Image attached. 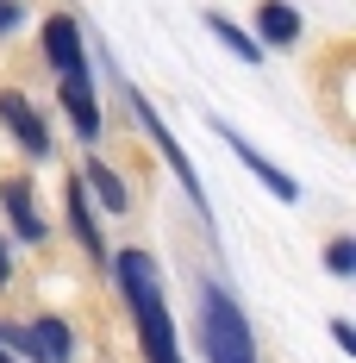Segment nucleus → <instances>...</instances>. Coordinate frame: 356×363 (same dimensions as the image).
Listing matches in <instances>:
<instances>
[{
	"label": "nucleus",
	"mask_w": 356,
	"mask_h": 363,
	"mask_svg": "<svg viewBox=\"0 0 356 363\" xmlns=\"http://www.w3.org/2000/svg\"><path fill=\"white\" fill-rule=\"evenodd\" d=\"M113 276H119V294L138 320V345H144V363H181L176 351V320L163 307V276H156V257L150 251H119L113 257Z\"/></svg>",
	"instance_id": "1"
},
{
	"label": "nucleus",
	"mask_w": 356,
	"mask_h": 363,
	"mask_svg": "<svg viewBox=\"0 0 356 363\" xmlns=\"http://www.w3.org/2000/svg\"><path fill=\"white\" fill-rule=\"evenodd\" d=\"M200 351H207V363H256L250 320L238 313V301L219 289V282L200 289Z\"/></svg>",
	"instance_id": "2"
},
{
	"label": "nucleus",
	"mask_w": 356,
	"mask_h": 363,
	"mask_svg": "<svg viewBox=\"0 0 356 363\" xmlns=\"http://www.w3.org/2000/svg\"><path fill=\"white\" fill-rule=\"evenodd\" d=\"M132 113H138V125H144V132H150V145H156V150H163V157H169V169H176V176H181V188H188V201H194V207L207 213V188H200V176H194V163H188V150L176 145V132H169V125L156 119V107H150L144 94H132Z\"/></svg>",
	"instance_id": "3"
},
{
	"label": "nucleus",
	"mask_w": 356,
	"mask_h": 363,
	"mask_svg": "<svg viewBox=\"0 0 356 363\" xmlns=\"http://www.w3.org/2000/svg\"><path fill=\"white\" fill-rule=\"evenodd\" d=\"M0 119H6V132L19 138L25 157H50V125L38 119V107L25 101V94H13V88H6V94H0Z\"/></svg>",
	"instance_id": "4"
},
{
	"label": "nucleus",
	"mask_w": 356,
	"mask_h": 363,
	"mask_svg": "<svg viewBox=\"0 0 356 363\" xmlns=\"http://www.w3.org/2000/svg\"><path fill=\"white\" fill-rule=\"evenodd\" d=\"M44 57L57 75H88V57H81V26L75 19H50L44 26Z\"/></svg>",
	"instance_id": "5"
},
{
	"label": "nucleus",
	"mask_w": 356,
	"mask_h": 363,
	"mask_svg": "<svg viewBox=\"0 0 356 363\" xmlns=\"http://www.w3.org/2000/svg\"><path fill=\"white\" fill-rule=\"evenodd\" d=\"M0 201H6V219H13V232H19L25 245H44V219H38V207H32V182H25V176H6Z\"/></svg>",
	"instance_id": "6"
},
{
	"label": "nucleus",
	"mask_w": 356,
	"mask_h": 363,
	"mask_svg": "<svg viewBox=\"0 0 356 363\" xmlns=\"http://www.w3.org/2000/svg\"><path fill=\"white\" fill-rule=\"evenodd\" d=\"M57 82H63V107H69L75 132H81V138H101V113H94V82H88V75H57Z\"/></svg>",
	"instance_id": "7"
},
{
	"label": "nucleus",
	"mask_w": 356,
	"mask_h": 363,
	"mask_svg": "<svg viewBox=\"0 0 356 363\" xmlns=\"http://www.w3.org/2000/svg\"><path fill=\"white\" fill-rule=\"evenodd\" d=\"M219 132H225V125H219ZM225 145H231V150H238V157L250 163V169H256V182H263V188H269L275 201H294V194H300V188H294V176H287V169H275L269 157H256V150H250L244 138H238V132H225Z\"/></svg>",
	"instance_id": "8"
},
{
	"label": "nucleus",
	"mask_w": 356,
	"mask_h": 363,
	"mask_svg": "<svg viewBox=\"0 0 356 363\" xmlns=\"http://www.w3.org/2000/svg\"><path fill=\"white\" fill-rule=\"evenodd\" d=\"M256 32L269 38V44H294V38H300V13H294L287 0H263V6H256Z\"/></svg>",
	"instance_id": "9"
},
{
	"label": "nucleus",
	"mask_w": 356,
	"mask_h": 363,
	"mask_svg": "<svg viewBox=\"0 0 356 363\" xmlns=\"http://www.w3.org/2000/svg\"><path fill=\"white\" fill-rule=\"evenodd\" d=\"M63 201H69V225H75V238H81V251H88V257H107L101 232H94V213H88V194H81V182H69V188H63Z\"/></svg>",
	"instance_id": "10"
},
{
	"label": "nucleus",
	"mask_w": 356,
	"mask_h": 363,
	"mask_svg": "<svg viewBox=\"0 0 356 363\" xmlns=\"http://www.w3.org/2000/svg\"><path fill=\"white\" fill-rule=\"evenodd\" d=\"M88 182H94V201H101L107 213H125V207H132V194H125V182L113 176V169H107V163H101V157L88 163Z\"/></svg>",
	"instance_id": "11"
},
{
	"label": "nucleus",
	"mask_w": 356,
	"mask_h": 363,
	"mask_svg": "<svg viewBox=\"0 0 356 363\" xmlns=\"http://www.w3.org/2000/svg\"><path fill=\"white\" fill-rule=\"evenodd\" d=\"M207 32H213L219 44L231 50V57H244V63H263V44H256V38H244L231 19H225V13H207Z\"/></svg>",
	"instance_id": "12"
},
{
	"label": "nucleus",
	"mask_w": 356,
	"mask_h": 363,
	"mask_svg": "<svg viewBox=\"0 0 356 363\" xmlns=\"http://www.w3.org/2000/svg\"><path fill=\"white\" fill-rule=\"evenodd\" d=\"M32 345H38V363H63L69 357V326H63V320H38Z\"/></svg>",
	"instance_id": "13"
},
{
	"label": "nucleus",
	"mask_w": 356,
	"mask_h": 363,
	"mask_svg": "<svg viewBox=\"0 0 356 363\" xmlns=\"http://www.w3.org/2000/svg\"><path fill=\"white\" fill-rule=\"evenodd\" d=\"M325 269H331V276H350V269H356V245H350V238H338V245L325 251Z\"/></svg>",
	"instance_id": "14"
},
{
	"label": "nucleus",
	"mask_w": 356,
	"mask_h": 363,
	"mask_svg": "<svg viewBox=\"0 0 356 363\" xmlns=\"http://www.w3.org/2000/svg\"><path fill=\"white\" fill-rule=\"evenodd\" d=\"M331 332H338V351H356V332H350V320H331Z\"/></svg>",
	"instance_id": "15"
},
{
	"label": "nucleus",
	"mask_w": 356,
	"mask_h": 363,
	"mask_svg": "<svg viewBox=\"0 0 356 363\" xmlns=\"http://www.w3.org/2000/svg\"><path fill=\"white\" fill-rule=\"evenodd\" d=\"M19 26V0H0V32H13Z\"/></svg>",
	"instance_id": "16"
},
{
	"label": "nucleus",
	"mask_w": 356,
	"mask_h": 363,
	"mask_svg": "<svg viewBox=\"0 0 356 363\" xmlns=\"http://www.w3.org/2000/svg\"><path fill=\"white\" fill-rule=\"evenodd\" d=\"M13 282V251H6V238H0V289Z\"/></svg>",
	"instance_id": "17"
},
{
	"label": "nucleus",
	"mask_w": 356,
	"mask_h": 363,
	"mask_svg": "<svg viewBox=\"0 0 356 363\" xmlns=\"http://www.w3.org/2000/svg\"><path fill=\"white\" fill-rule=\"evenodd\" d=\"M0 363H13V357H6V351H0Z\"/></svg>",
	"instance_id": "18"
}]
</instances>
